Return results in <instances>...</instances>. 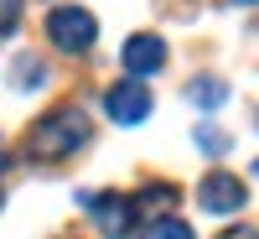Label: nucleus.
Returning a JSON list of instances; mask_svg holds the SVG:
<instances>
[{
	"label": "nucleus",
	"instance_id": "obj_14",
	"mask_svg": "<svg viewBox=\"0 0 259 239\" xmlns=\"http://www.w3.org/2000/svg\"><path fill=\"white\" fill-rule=\"evenodd\" d=\"M233 6H259V0H233Z\"/></svg>",
	"mask_w": 259,
	"mask_h": 239
},
{
	"label": "nucleus",
	"instance_id": "obj_9",
	"mask_svg": "<svg viewBox=\"0 0 259 239\" xmlns=\"http://www.w3.org/2000/svg\"><path fill=\"white\" fill-rule=\"evenodd\" d=\"M140 239H197V234H192L187 219H150Z\"/></svg>",
	"mask_w": 259,
	"mask_h": 239
},
{
	"label": "nucleus",
	"instance_id": "obj_2",
	"mask_svg": "<svg viewBox=\"0 0 259 239\" xmlns=\"http://www.w3.org/2000/svg\"><path fill=\"white\" fill-rule=\"evenodd\" d=\"M47 42H52L57 52L78 57V52H89L94 42H99V21L83 11V6H57V11H47Z\"/></svg>",
	"mask_w": 259,
	"mask_h": 239
},
{
	"label": "nucleus",
	"instance_id": "obj_11",
	"mask_svg": "<svg viewBox=\"0 0 259 239\" xmlns=\"http://www.w3.org/2000/svg\"><path fill=\"white\" fill-rule=\"evenodd\" d=\"M16 21H21V0H0V37L16 31Z\"/></svg>",
	"mask_w": 259,
	"mask_h": 239
},
{
	"label": "nucleus",
	"instance_id": "obj_8",
	"mask_svg": "<svg viewBox=\"0 0 259 239\" xmlns=\"http://www.w3.org/2000/svg\"><path fill=\"white\" fill-rule=\"evenodd\" d=\"M187 99L197 104V110H218L228 99V83L223 78H197V83H187Z\"/></svg>",
	"mask_w": 259,
	"mask_h": 239
},
{
	"label": "nucleus",
	"instance_id": "obj_17",
	"mask_svg": "<svg viewBox=\"0 0 259 239\" xmlns=\"http://www.w3.org/2000/svg\"><path fill=\"white\" fill-rule=\"evenodd\" d=\"M0 166H6V156H0Z\"/></svg>",
	"mask_w": 259,
	"mask_h": 239
},
{
	"label": "nucleus",
	"instance_id": "obj_3",
	"mask_svg": "<svg viewBox=\"0 0 259 239\" xmlns=\"http://www.w3.org/2000/svg\"><path fill=\"white\" fill-rule=\"evenodd\" d=\"M104 115H109L114 125H145V115H150V89H145L140 78L114 83V89L104 94Z\"/></svg>",
	"mask_w": 259,
	"mask_h": 239
},
{
	"label": "nucleus",
	"instance_id": "obj_1",
	"mask_svg": "<svg viewBox=\"0 0 259 239\" xmlns=\"http://www.w3.org/2000/svg\"><path fill=\"white\" fill-rule=\"evenodd\" d=\"M83 141H89V115L73 110V104H62V110L41 115V120L31 125L26 156H36V161H62V156H73Z\"/></svg>",
	"mask_w": 259,
	"mask_h": 239
},
{
	"label": "nucleus",
	"instance_id": "obj_7",
	"mask_svg": "<svg viewBox=\"0 0 259 239\" xmlns=\"http://www.w3.org/2000/svg\"><path fill=\"white\" fill-rule=\"evenodd\" d=\"M130 203H135V213H156V219H166V208L182 203V187L177 182H145Z\"/></svg>",
	"mask_w": 259,
	"mask_h": 239
},
{
	"label": "nucleus",
	"instance_id": "obj_5",
	"mask_svg": "<svg viewBox=\"0 0 259 239\" xmlns=\"http://www.w3.org/2000/svg\"><path fill=\"white\" fill-rule=\"evenodd\" d=\"M135 203L124 198V192H104V198H94V224L104 239H130V229H135Z\"/></svg>",
	"mask_w": 259,
	"mask_h": 239
},
{
	"label": "nucleus",
	"instance_id": "obj_16",
	"mask_svg": "<svg viewBox=\"0 0 259 239\" xmlns=\"http://www.w3.org/2000/svg\"><path fill=\"white\" fill-rule=\"evenodd\" d=\"M0 203H6V192H0Z\"/></svg>",
	"mask_w": 259,
	"mask_h": 239
},
{
	"label": "nucleus",
	"instance_id": "obj_6",
	"mask_svg": "<svg viewBox=\"0 0 259 239\" xmlns=\"http://www.w3.org/2000/svg\"><path fill=\"white\" fill-rule=\"evenodd\" d=\"M124 68H130V78H150V73H161L166 68V42L156 37V31H135L124 42Z\"/></svg>",
	"mask_w": 259,
	"mask_h": 239
},
{
	"label": "nucleus",
	"instance_id": "obj_15",
	"mask_svg": "<svg viewBox=\"0 0 259 239\" xmlns=\"http://www.w3.org/2000/svg\"><path fill=\"white\" fill-rule=\"evenodd\" d=\"M254 177H259V161H254Z\"/></svg>",
	"mask_w": 259,
	"mask_h": 239
},
{
	"label": "nucleus",
	"instance_id": "obj_4",
	"mask_svg": "<svg viewBox=\"0 0 259 239\" xmlns=\"http://www.w3.org/2000/svg\"><path fill=\"white\" fill-rule=\"evenodd\" d=\"M197 208L202 213H239L244 208V182L228 177V172H207L197 187Z\"/></svg>",
	"mask_w": 259,
	"mask_h": 239
},
{
	"label": "nucleus",
	"instance_id": "obj_10",
	"mask_svg": "<svg viewBox=\"0 0 259 239\" xmlns=\"http://www.w3.org/2000/svg\"><path fill=\"white\" fill-rule=\"evenodd\" d=\"M41 62L36 57H16V89H41Z\"/></svg>",
	"mask_w": 259,
	"mask_h": 239
},
{
	"label": "nucleus",
	"instance_id": "obj_13",
	"mask_svg": "<svg viewBox=\"0 0 259 239\" xmlns=\"http://www.w3.org/2000/svg\"><path fill=\"white\" fill-rule=\"evenodd\" d=\"M218 239H259V229H254V224H233V229H223Z\"/></svg>",
	"mask_w": 259,
	"mask_h": 239
},
{
	"label": "nucleus",
	"instance_id": "obj_12",
	"mask_svg": "<svg viewBox=\"0 0 259 239\" xmlns=\"http://www.w3.org/2000/svg\"><path fill=\"white\" fill-rule=\"evenodd\" d=\"M197 146H202V151H223L228 135H223V130H212V125H202V130H197Z\"/></svg>",
	"mask_w": 259,
	"mask_h": 239
}]
</instances>
